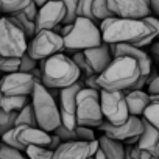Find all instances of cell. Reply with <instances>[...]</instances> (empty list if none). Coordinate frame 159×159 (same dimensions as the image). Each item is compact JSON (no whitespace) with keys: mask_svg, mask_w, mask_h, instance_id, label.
<instances>
[{"mask_svg":"<svg viewBox=\"0 0 159 159\" xmlns=\"http://www.w3.org/2000/svg\"><path fill=\"white\" fill-rule=\"evenodd\" d=\"M31 100L25 95H3L2 103H0V109L7 112H19L24 109Z\"/></svg>","mask_w":159,"mask_h":159,"instance_id":"obj_19","label":"cell"},{"mask_svg":"<svg viewBox=\"0 0 159 159\" xmlns=\"http://www.w3.org/2000/svg\"><path fill=\"white\" fill-rule=\"evenodd\" d=\"M61 143H62V142H61V139H59V137H58V136H56L55 133H52V137H50V143H48V147H47V148H50L52 151H55V150H56V148H58V147H59Z\"/></svg>","mask_w":159,"mask_h":159,"instance_id":"obj_38","label":"cell"},{"mask_svg":"<svg viewBox=\"0 0 159 159\" xmlns=\"http://www.w3.org/2000/svg\"><path fill=\"white\" fill-rule=\"evenodd\" d=\"M147 94L148 95H157L159 94V73L151 70L147 83Z\"/></svg>","mask_w":159,"mask_h":159,"instance_id":"obj_35","label":"cell"},{"mask_svg":"<svg viewBox=\"0 0 159 159\" xmlns=\"http://www.w3.org/2000/svg\"><path fill=\"white\" fill-rule=\"evenodd\" d=\"M59 2L64 3L66 7V19L62 22V25L66 24H73L76 19V8H78V0H59Z\"/></svg>","mask_w":159,"mask_h":159,"instance_id":"obj_31","label":"cell"},{"mask_svg":"<svg viewBox=\"0 0 159 159\" xmlns=\"http://www.w3.org/2000/svg\"><path fill=\"white\" fill-rule=\"evenodd\" d=\"M125 100H126V106L129 111V116H142L145 108L150 105V95L147 92H143L142 89L139 91H128L125 94Z\"/></svg>","mask_w":159,"mask_h":159,"instance_id":"obj_16","label":"cell"},{"mask_svg":"<svg viewBox=\"0 0 159 159\" xmlns=\"http://www.w3.org/2000/svg\"><path fill=\"white\" fill-rule=\"evenodd\" d=\"M38 83H42L33 73L14 72L8 73L0 80V89L3 95H25L30 97Z\"/></svg>","mask_w":159,"mask_h":159,"instance_id":"obj_10","label":"cell"},{"mask_svg":"<svg viewBox=\"0 0 159 159\" xmlns=\"http://www.w3.org/2000/svg\"><path fill=\"white\" fill-rule=\"evenodd\" d=\"M142 120H143V131H142V134L139 136V140H137L136 145H137L140 150L150 151L151 154H154V148H156V145H157V142H159V131H157L150 122H147L143 117H142Z\"/></svg>","mask_w":159,"mask_h":159,"instance_id":"obj_17","label":"cell"},{"mask_svg":"<svg viewBox=\"0 0 159 159\" xmlns=\"http://www.w3.org/2000/svg\"><path fill=\"white\" fill-rule=\"evenodd\" d=\"M109 10L116 17L145 19L150 16V0H108Z\"/></svg>","mask_w":159,"mask_h":159,"instance_id":"obj_12","label":"cell"},{"mask_svg":"<svg viewBox=\"0 0 159 159\" xmlns=\"http://www.w3.org/2000/svg\"><path fill=\"white\" fill-rule=\"evenodd\" d=\"M62 50H64V39L61 34H58L53 30L38 31L31 38L27 47V53L36 61H44L56 53H61Z\"/></svg>","mask_w":159,"mask_h":159,"instance_id":"obj_7","label":"cell"},{"mask_svg":"<svg viewBox=\"0 0 159 159\" xmlns=\"http://www.w3.org/2000/svg\"><path fill=\"white\" fill-rule=\"evenodd\" d=\"M88 159H94V156H92V157H88Z\"/></svg>","mask_w":159,"mask_h":159,"instance_id":"obj_48","label":"cell"},{"mask_svg":"<svg viewBox=\"0 0 159 159\" xmlns=\"http://www.w3.org/2000/svg\"><path fill=\"white\" fill-rule=\"evenodd\" d=\"M154 157L159 159V142H157V145H156V148H154Z\"/></svg>","mask_w":159,"mask_h":159,"instance_id":"obj_45","label":"cell"},{"mask_svg":"<svg viewBox=\"0 0 159 159\" xmlns=\"http://www.w3.org/2000/svg\"><path fill=\"white\" fill-rule=\"evenodd\" d=\"M41 81L47 89H62L80 81L81 72L72 58L64 53H56L41 64Z\"/></svg>","mask_w":159,"mask_h":159,"instance_id":"obj_2","label":"cell"},{"mask_svg":"<svg viewBox=\"0 0 159 159\" xmlns=\"http://www.w3.org/2000/svg\"><path fill=\"white\" fill-rule=\"evenodd\" d=\"M66 13L67 11L62 2H59V0H48L38 11V17L34 20L36 33L42 30H55L58 25L64 22Z\"/></svg>","mask_w":159,"mask_h":159,"instance_id":"obj_11","label":"cell"},{"mask_svg":"<svg viewBox=\"0 0 159 159\" xmlns=\"http://www.w3.org/2000/svg\"><path fill=\"white\" fill-rule=\"evenodd\" d=\"M98 142H100V150L105 153L106 159H125L126 147L123 145V142L111 139L105 134L98 137Z\"/></svg>","mask_w":159,"mask_h":159,"instance_id":"obj_18","label":"cell"},{"mask_svg":"<svg viewBox=\"0 0 159 159\" xmlns=\"http://www.w3.org/2000/svg\"><path fill=\"white\" fill-rule=\"evenodd\" d=\"M140 78V66L131 56H114L111 64L97 75V84L102 91L125 92Z\"/></svg>","mask_w":159,"mask_h":159,"instance_id":"obj_1","label":"cell"},{"mask_svg":"<svg viewBox=\"0 0 159 159\" xmlns=\"http://www.w3.org/2000/svg\"><path fill=\"white\" fill-rule=\"evenodd\" d=\"M151 55L156 56V58L159 59V41L153 44V47H151Z\"/></svg>","mask_w":159,"mask_h":159,"instance_id":"obj_41","label":"cell"},{"mask_svg":"<svg viewBox=\"0 0 159 159\" xmlns=\"http://www.w3.org/2000/svg\"><path fill=\"white\" fill-rule=\"evenodd\" d=\"M103 44L100 27L86 17H76L72 31L64 38V48L70 52H84Z\"/></svg>","mask_w":159,"mask_h":159,"instance_id":"obj_4","label":"cell"},{"mask_svg":"<svg viewBox=\"0 0 159 159\" xmlns=\"http://www.w3.org/2000/svg\"><path fill=\"white\" fill-rule=\"evenodd\" d=\"M98 150H100V142H98V139H95V140L89 142V157H92Z\"/></svg>","mask_w":159,"mask_h":159,"instance_id":"obj_39","label":"cell"},{"mask_svg":"<svg viewBox=\"0 0 159 159\" xmlns=\"http://www.w3.org/2000/svg\"><path fill=\"white\" fill-rule=\"evenodd\" d=\"M0 159H28L25 151L16 150L5 143H0Z\"/></svg>","mask_w":159,"mask_h":159,"instance_id":"obj_30","label":"cell"},{"mask_svg":"<svg viewBox=\"0 0 159 159\" xmlns=\"http://www.w3.org/2000/svg\"><path fill=\"white\" fill-rule=\"evenodd\" d=\"M98 129L105 136L120 140L123 143H137L139 136L143 131V120L142 117H137V116H129L128 120L122 125H111L105 120L98 126Z\"/></svg>","mask_w":159,"mask_h":159,"instance_id":"obj_9","label":"cell"},{"mask_svg":"<svg viewBox=\"0 0 159 159\" xmlns=\"http://www.w3.org/2000/svg\"><path fill=\"white\" fill-rule=\"evenodd\" d=\"M100 106L105 120L111 125H122L129 117L123 92L100 91Z\"/></svg>","mask_w":159,"mask_h":159,"instance_id":"obj_8","label":"cell"},{"mask_svg":"<svg viewBox=\"0 0 159 159\" xmlns=\"http://www.w3.org/2000/svg\"><path fill=\"white\" fill-rule=\"evenodd\" d=\"M150 11L154 17H159V0H150Z\"/></svg>","mask_w":159,"mask_h":159,"instance_id":"obj_40","label":"cell"},{"mask_svg":"<svg viewBox=\"0 0 159 159\" xmlns=\"http://www.w3.org/2000/svg\"><path fill=\"white\" fill-rule=\"evenodd\" d=\"M16 117H17V112H7L3 109H0V136H3L7 131L16 126Z\"/></svg>","mask_w":159,"mask_h":159,"instance_id":"obj_25","label":"cell"},{"mask_svg":"<svg viewBox=\"0 0 159 159\" xmlns=\"http://www.w3.org/2000/svg\"><path fill=\"white\" fill-rule=\"evenodd\" d=\"M19 125H28V126H38V122H36V117H34V109L31 106V102L17 112V117H16V126Z\"/></svg>","mask_w":159,"mask_h":159,"instance_id":"obj_23","label":"cell"},{"mask_svg":"<svg viewBox=\"0 0 159 159\" xmlns=\"http://www.w3.org/2000/svg\"><path fill=\"white\" fill-rule=\"evenodd\" d=\"M2 98H3V92H2V89H0V103H2Z\"/></svg>","mask_w":159,"mask_h":159,"instance_id":"obj_47","label":"cell"},{"mask_svg":"<svg viewBox=\"0 0 159 159\" xmlns=\"http://www.w3.org/2000/svg\"><path fill=\"white\" fill-rule=\"evenodd\" d=\"M25 154L28 159H52L53 151L47 147H39V145H30L25 150Z\"/></svg>","mask_w":159,"mask_h":159,"instance_id":"obj_24","label":"cell"},{"mask_svg":"<svg viewBox=\"0 0 159 159\" xmlns=\"http://www.w3.org/2000/svg\"><path fill=\"white\" fill-rule=\"evenodd\" d=\"M83 88H84L83 81H76L72 86L59 89V109L75 116V111H76V95H78V92L81 91Z\"/></svg>","mask_w":159,"mask_h":159,"instance_id":"obj_15","label":"cell"},{"mask_svg":"<svg viewBox=\"0 0 159 159\" xmlns=\"http://www.w3.org/2000/svg\"><path fill=\"white\" fill-rule=\"evenodd\" d=\"M73 62L76 64V67L80 69V72L84 73V76H89V75H94V70L91 69L86 56H84V52H75L73 56H72Z\"/></svg>","mask_w":159,"mask_h":159,"instance_id":"obj_29","label":"cell"},{"mask_svg":"<svg viewBox=\"0 0 159 159\" xmlns=\"http://www.w3.org/2000/svg\"><path fill=\"white\" fill-rule=\"evenodd\" d=\"M150 103H159V94L157 95H150Z\"/></svg>","mask_w":159,"mask_h":159,"instance_id":"obj_44","label":"cell"},{"mask_svg":"<svg viewBox=\"0 0 159 159\" xmlns=\"http://www.w3.org/2000/svg\"><path fill=\"white\" fill-rule=\"evenodd\" d=\"M38 11H39V7H38V5L33 2V0H31V2H30V3H28V5H27L20 13H22L27 19H30V20H33V22H34V20H36V17H38Z\"/></svg>","mask_w":159,"mask_h":159,"instance_id":"obj_36","label":"cell"},{"mask_svg":"<svg viewBox=\"0 0 159 159\" xmlns=\"http://www.w3.org/2000/svg\"><path fill=\"white\" fill-rule=\"evenodd\" d=\"M0 16H2V11H0Z\"/></svg>","mask_w":159,"mask_h":159,"instance_id":"obj_49","label":"cell"},{"mask_svg":"<svg viewBox=\"0 0 159 159\" xmlns=\"http://www.w3.org/2000/svg\"><path fill=\"white\" fill-rule=\"evenodd\" d=\"M76 123L80 126L98 128L103 122V112L100 106V91L83 88L76 95Z\"/></svg>","mask_w":159,"mask_h":159,"instance_id":"obj_5","label":"cell"},{"mask_svg":"<svg viewBox=\"0 0 159 159\" xmlns=\"http://www.w3.org/2000/svg\"><path fill=\"white\" fill-rule=\"evenodd\" d=\"M84 56L91 66V69L94 70V73L100 75L109 64L111 61L114 59V55H112V48L109 44L103 42L102 45L98 47H94V48H88L84 50Z\"/></svg>","mask_w":159,"mask_h":159,"instance_id":"obj_13","label":"cell"},{"mask_svg":"<svg viewBox=\"0 0 159 159\" xmlns=\"http://www.w3.org/2000/svg\"><path fill=\"white\" fill-rule=\"evenodd\" d=\"M143 119L150 122L157 131H159V103H150L143 111Z\"/></svg>","mask_w":159,"mask_h":159,"instance_id":"obj_28","label":"cell"},{"mask_svg":"<svg viewBox=\"0 0 159 159\" xmlns=\"http://www.w3.org/2000/svg\"><path fill=\"white\" fill-rule=\"evenodd\" d=\"M75 134H76V140H81V142H92V140H95V139H98V137H95V133H94V129L92 128H89V126H76L75 128Z\"/></svg>","mask_w":159,"mask_h":159,"instance_id":"obj_32","label":"cell"},{"mask_svg":"<svg viewBox=\"0 0 159 159\" xmlns=\"http://www.w3.org/2000/svg\"><path fill=\"white\" fill-rule=\"evenodd\" d=\"M53 133L61 139V142H73V140H76L75 129H69V128H66L64 125H59Z\"/></svg>","mask_w":159,"mask_h":159,"instance_id":"obj_34","label":"cell"},{"mask_svg":"<svg viewBox=\"0 0 159 159\" xmlns=\"http://www.w3.org/2000/svg\"><path fill=\"white\" fill-rule=\"evenodd\" d=\"M8 17L24 31V34L27 36V39H28V38H33V36L36 34V24H34L33 20L27 19L20 11H19V13H14V14H10Z\"/></svg>","mask_w":159,"mask_h":159,"instance_id":"obj_20","label":"cell"},{"mask_svg":"<svg viewBox=\"0 0 159 159\" xmlns=\"http://www.w3.org/2000/svg\"><path fill=\"white\" fill-rule=\"evenodd\" d=\"M30 97H31V106L34 109L38 126L47 133H53L61 125L59 106L56 105L55 97L42 83L36 84Z\"/></svg>","mask_w":159,"mask_h":159,"instance_id":"obj_3","label":"cell"},{"mask_svg":"<svg viewBox=\"0 0 159 159\" xmlns=\"http://www.w3.org/2000/svg\"><path fill=\"white\" fill-rule=\"evenodd\" d=\"M83 83H84V86H86V88H91V89L102 91V89L98 88V84H97V73H94V75H89V76H84V78H83Z\"/></svg>","mask_w":159,"mask_h":159,"instance_id":"obj_37","label":"cell"},{"mask_svg":"<svg viewBox=\"0 0 159 159\" xmlns=\"http://www.w3.org/2000/svg\"><path fill=\"white\" fill-rule=\"evenodd\" d=\"M92 5H94V0H78L76 17H86V19L97 24V20L94 17V13H92Z\"/></svg>","mask_w":159,"mask_h":159,"instance_id":"obj_27","label":"cell"},{"mask_svg":"<svg viewBox=\"0 0 159 159\" xmlns=\"http://www.w3.org/2000/svg\"><path fill=\"white\" fill-rule=\"evenodd\" d=\"M36 66H38V61L33 59L28 53H24V55L20 56V67H19V72L31 73L33 70H36Z\"/></svg>","mask_w":159,"mask_h":159,"instance_id":"obj_33","label":"cell"},{"mask_svg":"<svg viewBox=\"0 0 159 159\" xmlns=\"http://www.w3.org/2000/svg\"><path fill=\"white\" fill-rule=\"evenodd\" d=\"M27 36L24 31L8 17L0 16V56L20 58L27 53Z\"/></svg>","mask_w":159,"mask_h":159,"instance_id":"obj_6","label":"cell"},{"mask_svg":"<svg viewBox=\"0 0 159 159\" xmlns=\"http://www.w3.org/2000/svg\"><path fill=\"white\" fill-rule=\"evenodd\" d=\"M31 0H0V11L2 14H14L22 11Z\"/></svg>","mask_w":159,"mask_h":159,"instance_id":"obj_22","label":"cell"},{"mask_svg":"<svg viewBox=\"0 0 159 159\" xmlns=\"http://www.w3.org/2000/svg\"><path fill=\"white\" fill-rule=\"evenodd\" d=\"M20 67V58H13V56H0V72L5 75L19 72Z\"/></svg>","mask_w":159,"mask_h":159,"instance_id":"obj_26","label":"cell"},{"mask_svg":"<svg viewBox=\"0 0 159 159\" xmlns=\"http://www.w3.org/2000/svg\"><path fill=\"white\" fill-rule=\"evenodd\" d=\"M92 13H94V17H95L97 22H102V20L109 19V17H116L114 13L109 10L108 0H94Z\"/></svg>","mask_w":159,"mask_h":159,"instance_id":"obj_21","label":"cell"},{"mask_svg":"<svg viewBox=\"0 0 159 159\" xmlns=\"http://www.w3.org/2000/svg\"><path fill=\"white\" fill-rule=\"evenodd\" d=\"M33 2H34V3H36V5H38V7L41 8V7H44V5H45V3L48 2V0H33Z\"/></svg>","mask_w":159,"mask_h":159,"instance_id":"obj_43","label":"cell"},{"mask_svg":"<svg viewBox=\"0 0 159 159\" xmlns=\"http://www.w3.org/2000/svg\"><path fill=\"white\" fill-rule=\"evenodd\" d=\"M154 154H151L150 151H143V150H140V159H151Z\"/></svg>","mask_w":159,"mask_h":159,"instance_id":"obj_42","label":"cell"},{"mask_svg":"<svg viewBox=\"0 0 159 159\" xmlns=\"http://www.w3.org/2000/svg\"><path fill=\"white\" fill-rule=\"evenodd\" d=\"M89 157V143L81 140L62 142L55 151L52 159H88Z\"/></svg>","mask_w":159,"mask_h":159,"instance_id":"obj_14","label":"cell"},{"mask_svg":"<svg viewBox=\"0 0 159 159\" xmlns=\"http://www.w3.org/2000/svg\"><path fill=\"white\" fill-rule=\"evenodd\" d=\"M125 159H133V157L129 156V151H128V150H126V154H125Z\"/></svg>","mask_w":159,"mask_h":159,"instance_id":"obj_46","label":"cell"}]
</instances>
